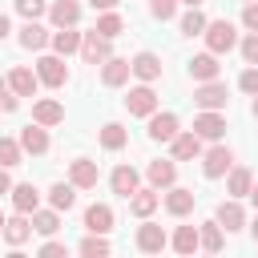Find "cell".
<instances>
[{
	"mask_svg": "<svg viewBox=\"0 0 258 258\" xmlns=\"http://www.w3.org/2000/svg\"><path fill=\"white\" fill-rule=\"evenodd\" d=\"M202 36H206V48L210 52H230L234 44H238V32H234V24L230 20H206V28H202Z\"/></svg>",
	"mask_w": 258,
	"mask_h": 258,
	"instance_id": "obj_1",
	"label": "cell"
},
{
	"mask_svg": "<svg viewBox=\"0 0 258 258\" xmlns=\"http://www.w3.org/2000/svg\"><path fill=\"white\" fill-rule=\"evenodd\" d=\"M81 56H85V64H101V60H109V56H113L109 36H101L97 28L85 32V36H81Z\"/></svg>",
	"mask_w": 258,
	"mask_h": 258,
	"instance_id": "obj_2",
	"label": "cell"
},
{
	"mask_svg": "<svg viewBox=\"0 0 258 258\" xmlns=\"http://www.w3.org/2000/svg\"><path fill=\"white\" fill-rule=\"evenodd\" d=\"M36 77H40V85H48V89H60L64 81H69V69H64V56H40L36 60Z\"/></svg>",
	"mask_w": 258,
	"mask_h": 258,
	"instance_id": "obj_3",
	"label": "cell"
},
{
	"mask_svg": "<svg viewBox=\"0 0 258 258\" xmlns=\"http://www.w3.org/2000/svg\"><path fill=\"white\" fill-rule=\"evenodd\" d=\"M226 85L222 81H198V89H194V105L198 109H226Z\"/></svg>",
	"mask_w": 258,
	"mask_h": 258,
	"instance_id": "obj_4",
	"label": "cell"
},
{
	"mask_svg": "<svg viewBox=\"0 0 258 258\" xmlns=\"http://www.w3.org/2000/svg\"><path fill=\"white\" fill-rule=\"evenodd\" d=\"M194 133H198L202 141H222V133H226V117H222L218 109H202V113L194 117Z\"/></svg>",
	"mask_w": 258,
	"mask_h": 258,
	"instance_id": "obj_5",
	"label": "cell"
},
{
	"mask_svg": "<svg viewBox=\"0 0 258 258\" xmlns=\"http://www.w3.org/2000/svg\"><path fill=\"white\" fill-rule=\"evenodd\" d=\"M230 165H234V149L230 145H214V149L202 153V173L206 177H222V173H230Z\"/></svg>",
	"mask_w": 258,
	"mask_h": 258,
	"instance_id": "obj_6",
	"label": "cell"
},
{
	"mask_svg": "<svg viewBox=\"0 0 258 258\" xmlns=\"http://www.w3.org/2000/svg\"><path fill=\"white\" fill-rule=\"evenodd\" d=\"M125 109L133 113V117H149V113H157V93L141 81L137 89H129V97H125Z\"/></svg>",
	"mask_w": 258,
	"mask_h": 258,
	"instance_id": "obj_7",
	"label": "cell"
},
{
	"mask_svg": "<svg viewBox=\"0 0 258 258\" xmlns=\"http://www.w3.org/2000/svg\"><path fill=\"white\" fill-rule=\"evenodd\" d=\"M129 73H133L137 81L153 85V81L161 77V56H157V52H137V56L129 60Z\"/></svg>",
	"mask_w": 258,
	"mask_h": 258,
	"instance_id": "obj_8",
	"label": "cell"
},
{
	"mask_svg": "<svg viewBox=\"0 0 258 258\" xmlns=\"http://www.w3.org/2000/svg\"><path fill=\"white\" fill-rule=\"evenodd\" d=\"M165 246H169V238H165L161 226H153V222L137 226V250H141V254H161Z\"/></svg>",
	"mask_w": 258,
	"mask_h": 258,
	"instance_id": "obj_9",
	"label": "cell"
},
{
	"mask_svg": "<svg viewBox=\"0 0 258 258\" xmlns=\"http://www.w3.org/2000/svg\"><path fill=\"white\" fill-rule=\"evenodd\" d=\"M97 177H101V169H97V161H89V157H77V161L69 165V181H73L77 189H93Z\"/></svg>",
	"mask_w": 258,
	"mask_h": 258,
	"instance_id": "obj_10",
	"label": "cell"
},
{
	"mask_svg": "<svg viewBox=\"0 0 258 258\" xmlns=\"http://www.w3.org/2000/svg\"><path fill=\"white\" fill-rule=\"evenodd\" d=\"M218 73H222V64H218V52H210V48L189 60V77L194 81H218Z\"/></svg>",
	"mask_w": 258,
	"mask_h": 258,
	"instance_id": "obj_11",
	"label": "cell"
},
{
	"mask_svg": "<svg viewBox=\"0 0 258 258\" xmlns=\"http://www.w3.org/2000/svg\"><path fill=\"white\" fill-rule=\"evenodd\" d=\"M125 81H129V60H125V56L101 60V85H105V89H117V85H125Z\"/></svg>",
	"mask_w": 258,
	"mask_h": 258,
	"instance_id": "obj_12",
	"label": "cell"
},
{
	"mask_svg": "<svg viewBox=\"0 0 258 258\" xmlns=\"http://www.w3.org/2000/svg\"><path fill=\"white\" fill-rule=\"evenodd\" d=\"M169 149H173V161H189V157H202V137H198L194 129H189V133H173Z\"/></svg>",
	"mask_w": 258,
	"mask_h": 258,
	"instance_id": "obj_13",
	"label": "cell"
},
{
	"mask_svg": "<svg viewBox=\"0 0 258 258\" xmlns=\"http://www.w3.org/2000/svg\"><path fill=\"white\" fill-rule=\"evenodd\" d=\"M85 230H89V234H109V230H113V210H109L105 202H93V206L85 210Z\"/></svg>",
	"mask_w": 258,
	"mask_h": 258,
	"instance_id": "obj_14",
	"label": "cell"
},
{
	"mask_svg": "<svg viewBox=\"0 0 258 258\" xmlns=\"http://www.w3.org/2000/svg\"><path fill=\"white\" fill-rule=\"evenodd\" d=\"M28 238H32V222H28V214L16 210V218H4V242H8V246H24Z\"/></svg>",
	"mask_w": 258,
	"mask_h": 258,
	"instance_id": "obj_15",
	"label": "cell"
},
{
	"mask_svg": "<svg viewBox=\"0 0 258 258\" xmlns=\"http://www.w3.org/2000/svg\"><path fill=\"white\" fill-rule=\"evenodd\" d=\"M48 20H52L56 28H73V24L81 20V4H77V0H52V4H48Z\"/></svg>",
	"mask_w": 258,
	"mask_h": 258,
	"instance_id": "obj_16",
	"label": "cell"
},
{
	"mask_svg": "<svg viewBox=\"0 0 258 258\" xmlns=\"http://www.w3.org/2000/svg\"><path fill=\"white\" fill-rule=\"evenodd\" d=\"M36 85H40V77H36L32 69H24V64H16V69L8 73V89H12L16 97H32Z\"/></svg>",
	"mask_w": 258,
	"mask_h": 258,
	"instance_id": "obj_17",
	"label": "cell"
},
{
	"mask_svg": "<svg viewBox=\"0 0 258 258\" xmlns=\"http://www.w3.org/2000/svg\"><path fill=\"white\" fill-rule=\"evenodd\" d=\"M32 121H36V125H44V129H48V125H60V121H64V105H60V101H52V97H44V101H36V105H32Z\"/></svg>",
	"mask_w": 258,
	"mask_h": 258,
	"instance_id": "obj_18",
	"label": "cell"
},
{
	"mask_svg": "<svg viewBox=\"0 0 258 258\" xmlns=\"http://www.w3.org/2000/svg\"><path fill=\"white\" fill-rule=\"evenodd\" d=\"M177 129H181L177 125V113H149V137L153 141H173Z\"/></svg>",
	"mask_w": 258,
	"mask_h": 258,
	"instance_id": "obj_19",
	"label": "cell"
},
{
	"mask_svg": "<svg viewBox=\"0 0 258 258\" xmlns=\"http://www.w3.org/2000/svg\"><path fill=\"white\" fill-rule=\"evenodd\" d=\"M194 202H198V194L194 189H181V185H169V194H165V210L173 218H185L194 210Z\"/></svg>",
	"mask_w": 258,
	"mask_h": 258,
	"instance_id": "obj_20",
	"label": "cell"
},
{
	"mask_svg": "<svg viewBox=\"0 0 258 258\" xmlns=\"http://www.w3.org/2000/svg\"><path fill=\"white\" fill-rule=\"evenodd\" d=\"M214 218H218V226H222L226 234H234V230H242V226H246V210H242L234 198H230V202H222Z\"/></svg>",
	"mask_w": 258,
	"mask_h": 258,
	"instance_id": "obj_21",
	"label": "cell"
},
{
	"mask_svg": "<svg viewBox=\"0 0 258 258\" xmlns=\"http://www.w3.org/2000/svg\"><path fill=\"white\" fill-rule=\"evenodd\" d=\"M20 149L24 153H48V133H44V125H24L20 129Z\"/></svg>",
	"mask_w": 258,
	"mask_h": 258,
	"instance_id": "obj_22",
	"label": "cell"
},
{
	"mask_svg": "<svg viewBox=\"0 0 258 258\" xmlns=\"http://www.w3.org/2000/svg\"><path fill=\"white\" fill-rule=\"evenodd\" d=\"M81 36H85V32L60 28V32H52V36H48V44H52V52H56V56H73V52H81Z\"/></svg>",
	"mask_w": 258,
	"mask_h": 258,
	"instance_id": "obj_23",
	"label": "cell"
},
{
	"mask_svg": "<svg viewBox=\"0 0 258 258\" xmlns=\"http://www.w3.org/2000/svg\"><path fill=\"white\" fill-rule=\"evenodd\" d=\"M145 173H149V185H153V189H169V185L177 181V165H173V161H149Z\"/></svg>",
	"mask_w": 258,
	"mask_h": 258,
	"instance_id": "obj_24",
	"label": "cell"
},
{
	"mask_svg": "<svg viewBox=\"0 0 258 258\" xmlns=\"http://www.w3.org/2000/svg\"><path fill=\"white\" fill-rule=\"evenodd\" d=\"M109 185H113V194L129 198V194L141 185V177H137V169H133V165H117V169H113V177H109Z\"/></svg>",
	"mask_w": 258,
	"mask_h": 258,
	"instance_id": "obj_25",
	"label": "cell"
},
{
	"mask_svg": "<svg viewBox=\"0 0 258 258\" xmlns=\"http://www.w3.org/2000/svg\"><path fill=\"white\" fill-rule=\"evenodd\" d=\"M12 206H16L20 214H32V210L40 206V189H36L32 181H20V185H12Z\"/></svg>",
	"mask_w": 258,
	"mask_h": 258,
	"instance_id": "obj_26",
	"label": "cell"
},
{
	"mask_svg": "<svg viewBox=\"0 0 258 258\" xmlns=\"http://www.w3.org/2000/svg\"><path fill=\"white\" fill-rule=\"evenodd\" d=\"M157 202H161L157 189H141V185H137V189L129 194V210H133V218H149V214L157 210Z\"/></svg>",
	"mask_w": 258,
	"mask_h": 258,
	"instance_id": "obj_27",
	"label": "cell"
},
{
	"mask_svg": "<svg viewBox=\"0 0 258 258\" xmlns=\"http://www.w3.org/2000/svg\"><path fill=\"white\" fill-rule=\"evenodd\" d=\"M16 40H20V48H32V52H40V48L48 44V28H44V24H36V20H28V24L20 28V36H16Z\"/></svg>",
	"mask_w": 258,
	"mask_h": 258,
	"instance_id": "obj_28",
	"label": "cell"
},
{
	"mask_svg": "<svg viewBox=\"0 0 258 258\" xmlns=\"http://www.w3.org/2000/svg\"><path fill=\"white\" fill-rule=\"evenodd\" d=\"M250 185H254L250 169H246V165H230V181H226L230 198H246V194H250Z\"/></svg>",
	"mask_w": 258,
	"mask_h": 258,
	"instance_id": "obj_29",
	"label": "cell"
},
{
	"mask_svg": "<svg viewBox=\"0 0 258 258\" xmlns=\"http://www.w3.org/2000/svg\"><path fill=\"white\" fill-rule=\"evenodd\" d=\"M198 246H202V250H210V254H218V250H222V226H218V218L198 226Z\"/></svg>",
	"mask_w": 258,
	"mask_h": 258,
	"instance_id": "obj_30",
	"label": "cell"
},
{
	"mask_svg": "<svg viewBox=\"0 0 258 258\" xmlns=\"http://www.w3.org/2000/svg\"><path fill=\"white\" fill-rule=\"evenodd\" d=\"M48 202H52V210H73V202H77V185H73V181H56V185L48 189Z\"/></svg>",
	"mask_w": 258,
	"mask_h": 258,
	"instance_id": "obj_31",
	"label": "cell"
},
{
	"mask_svg": "<svg viewBox=\"0 0 258 258\" xmlns=\"http://www.w3.org/2000/svg\"><path fill=\"white\" fill-rule=\"evenodd\" d=\"M32 230L36 234H56L60 230V210H32Z\"/></svg>",
	"mask_w": 258,
	"mask_h": 258,
	"instance_id": "obj_32",
	"label": "cell"
},
{
	"mask_svg": "<svg viewBox=\"0 0 258 258\" xmlns=\"http://www.w3.org/2000/svg\"><path fill=\"white\" fill-rule=\"evenodd\" d=\"M169 246H173L177 254H194V250H198V226H177L173 238H169Z\"/></svg>",
	"mask_w": 258,
	"mask_h": 258,
	"instance_id": "obj_33",
	"label": "cell"
},
{
	"mask_svg": "<svg viewBox=\"0 0 258 258\" xmlns=\"http://www.w3.org/2000/svg\"><path fill=\"white\" fill-rule=\"evenodd\" d=\"M97 32H101V36H109V40H117V36L125 32V20L109 8V12H101V16H97Z\"/></svg>",
	"mask_w": 258,
	"mask_h": 258,
	"instance_id": "obj_34",
	"label": "cell"
},
{
	"mask_svg": "<svg viewBox=\"0 0 258 258\" xmlns=\"http://www.w3.org/2000/svg\"><path fill=\"white\" fill-rule=\"evenodd\" d=\"M125 141H129V133L117 125V121H109L105 129H101V145L109 149V153H117V149H125Z\"/></svg>",
	"mask_w": 258,
	"mask_h": 258,
	"instance_id": "obj_35",
	"label": "cell"
},
{
	"mask_svg": "<svg viewBox=\"0 0 258 258\" xmlns=\"http://www.w3.org/2000/svg\"><path fill=\"white\" fill-rule=\"evenodd\" d=\"M109 250H113V246H109V242H105L101 234H89V238H85V242L77 246V254H85V258H105Z\"/></svg>",
	"mask_w": 258,
	"mask_h": 258,
	"instance_id": "obj_36",
	"label": "cell"
},
{
	"mask_svg": "<svg viewBox=\"0 0 258 258\" xmlns=\"http://www.w3.org/2000/svg\"><path fill=\"white\" fill-rule=\"evenodd\" d=\"M20 141H12V137H0V165L4 169H12V165H20Z\"/></svg>",
	"mask_w": 258,
	"mask_h": 258,
	"instance_id": "obj_37",
	"label": "cell"
},
{
	"mask_svg": "<svg viewBox=\"0 0 258 258\" xmlns=\"http://www.w3.org/2000/svg\"><path fill=\"white\" fill-rule=\"evenodd\" d=\"M202 28H206V16H202L198 8H189V12L181 16V32H185V36H202Z\"/></svg>",
	"mask_w": 258,
	"mask_h": 258,
	"instance_id": "obj_38",
	"label": "cell"
},
{
	"mask_svg": "<svg viewBox=\"0 0 258 258\" xmlns=\"http://www.w3.org/2000/svg\"><path fill=\"white\" fill-rule=\"evenodd\" d=\"M16 12H20L24 20H36V16L48 12V4H44V0H16Z\"/></svg>",
	"mask_w": 258,
	"mask_h": 258,
	"instance_id": "obj_39",
	"label": "cell"
},
{
	"mask_svg": "<svg viewBox=\"0 0 258 258\" xmlns=\"http://www.w3.org/2000/svg\"><path fill=\"white\" fill-rule=\"evenodd\" d=\"M149 12H153L157 20H173V12H177V0H149Z\"/></svg>",
	"mask_w": 258,
	"mask_h": 258,
	"instance_id": "obj_40",
	"label": "cell"
},
{
	"mask_svg": "<svg viewBox=\"0 0 258 258\" xmlns=\"http://www.w3.org/2000/svg\"><path fill=\"white\" fill-rule=\"evenodd\" d=\"M238 89H242V93H250V97L258 93V64H250V69L238 77Z\"/></svg>",
	"mask_w": 258,
	"mask_h": 258,
	"instance_id": "obj_41",
	"label": "cell"
},
{
	"mask_svg": "<svg viewBox=\"0 0 258 258\" xmlns=\"http://www.w3.org/2000/svg\"><path fill=\"white\" fill-rule=\"evenodd\" d=\"M238 48H242V60H246V64H258V32H250Z\"/></svg>",
	"mask_w": 258,
	"mask_h": 258,
	"instance_id": "obj_42",
	"label": "cell"
},
{
	"mask_svg": "<svg viewBox=\"0 0 258 258\" xmlns=\"http://www.w3.org/2000/svg\"><path fill=\"white\" fill-rule=\"evenodd\" d=\"M242 24H246L250 32H258V0H246V8H242Z\"/></svg>",
	"mask_w": 258,
	"mask_h": 258,
	"instance_id": "obj_43",
	"label": "cell"
},
{
	"mask_svg": "<svg viewBox=\"0 0 258 258\" xmlns=\"http://www.w3.org/2000/svg\"><path fill=\"white\" fill-rule=\"evenodd\" d=\"M40 254H44V258H48V254H64V246H60V242H44Z\"/></svg>",
	"mask_w": 258,
	"mask_h": 258,
	"instance_id": "obj_44",
	"label": "cell"
},
{
	"mask_svg": "<svg viewBox=\"0 0 258 258\" xmlns=\"http://www.w3.org/2000/svg\"><path fill=\"white\" fill-rule=\"evenodd\" d=\"M0 194H12V177H8L4 165H0Z\"/></svg>",
	"mask_w": 258,
	"mask_h": 258,
	"instance_id": "obj_45",
	"label": "cell"
},
{
	"mask_svg": "<svg viewBox=\"0 0 258 258\" xmlns=\"http://www.w3.org/2000/svg\"><path fill=\"white\" fill-rule=\"evenodd\" d=\"M93 8H101V12H109V8H117V0H89Z\"/></svg>",
	"mask_w": 258,
	"mask_h": 258,
	"instance_id": "obj_46",
	"label": "cell"
},
{
	"mask_svg": "<svg viewBox=\"0 0 258 258\" xmlns=\"http://www.w3.org/2000/svg\"><path fill=\"white\" fill-rule=\"evenodd\" d=\"M8 32H12V28H8V16H4V12H0V40H4V36H8Z\"/></svg>",
	"mask_w": 258,
	"mask_h": 258,
	"instance_id": "obj_47",
	"label": "cell"
},
{
	"mask_svg": "<svg viewBox=\"0 0 258 258\" xmlns=\"http://www.w3.org/2000/svg\"><path fill=\"white\" fill-rule=\"evenodd\" d=\"M0 93H8V77H0Z\"/></svg>",
	"mask_w": 258,
	"mask_h": 258,
	"instance_id": "obj_48",
	"label": "cell"
},
{
	"mask_svg": "<svg viewBox=\"0 0 258 258\" xmlns=\"http://www.w3.org/2000/svg\"><path fill=\"white\" fill-rule=\"evenodd\" d=\"M250 113H254V117H258V93H254V105H250Z\"/></svg>",
	"mask_w": 258,
	"mask_h": 258,
	"instance_id": "obj_49",
	"label": "cell"
},
{
	"mask_svg": "<svg viewBox=\"0 0 258 258\" xmlns=\"http://www.w3.org/2000/svg\"><path fill=\"white\" fill-rule=\"evenodd\" d=\"M250 198H254V206H258V185H250Z\"/></svg>",
	"mask_w": 258,
	"mask_h": 258,
	"instance_id": "obj_50",
	"label": "cell"
},
{
	"mask_svg": "<svg viewBox=\"0 0 258 258\" xmlns=\"http://www.w3.org/2000/svg\"><path fill=\"white\" fill-rule=\"evenodd\" d=\"M250 234H254V242H258V218H254V226H250Z\"/></svg>",
	"mask_w": 258,
	"mask_h": 258,
	"instance_id": "obj_51",
	"label": "cell"
},
{
	"mask_svg": "<svg viewBox=\"0 0 258 258\" xmlns=\"http://www.w3.org/2000/svg\"><path fill=\"white\" fill-rule=\"evenodd\" d=\"M181 4H189V8H198V4H202V0H181Z\"/></svg>",
	"mask_w": 258,
	"mask_h": 258,
	"instance_id": "obj_52",
	"label": "cell"
},
{
	"mask_svg": "<svg viewBox=\"0 0 258 258\" xmlns=\"http://www.w3.org/2000/svg\"><path fill=\"white\" fill-rule=\"evenodd\" d=\"M0 234H4V214H0Z\"/></svg>",
	"mask_w": 258,
	"mask_h": 258,
	"instance_id": "obj_53",
	"label": "cell"
}]
</instances>
